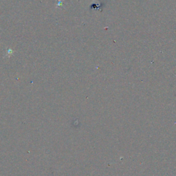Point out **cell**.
<instances>
[{
	"label": "cell",
	"mask_w": 176,
	"mask_h": 176,
	"mask_svg": "<svg viewBox=\"0 0 176 176\" xmlns=\"http://www.w3.org/2000/svg\"><path fill=\"white\" fill-rule=\"evenodd\" d=\"M13 54H14V50L12 49H10V48H8V49H7V50H6V57H8V58H10L12 55H13Z\"/></svg>",
	"instance_id": "1"
},
{
	"label": "cell",
	"mask_w": 176,
	"mask_h": 176,
	"mask_svg": "<svg viewBox=\"0 0 176 176\" xmlns=\"http://www.w3.org/2000/svg\"><path fill=\"white\" fill-rule=\"evenodd\" d=\"M60 6H63V0H58L57 3V7H60Z\"/></svg>",
	"instance_id": "2"
}]
</instances>
